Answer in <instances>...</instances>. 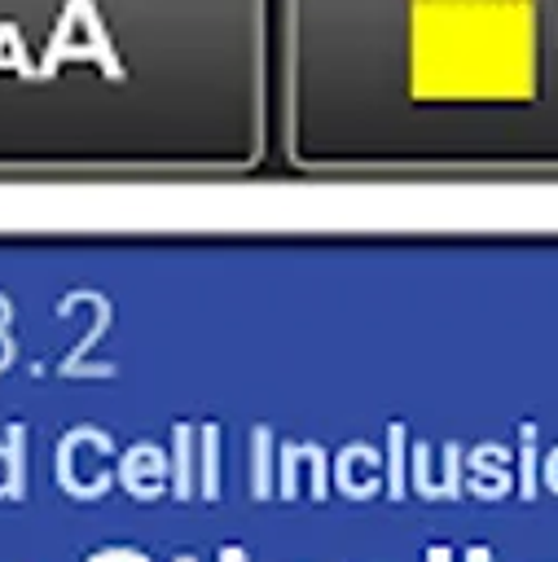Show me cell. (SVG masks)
<instances>
[{"label": "cell", "instance_id": "6da1fadb", "mask_svg": "<svg viewBox=\"0 0 558 562\" xmlns=\"http://www.w3.org/2000/svg\"><path fill=\"white\" fill-rule=\"evenodd\" d=\"M272 140L325 176H558V0H272Z\"/></svg>", "mask_w": 558, "mask_h": 562}, {"label": "cell", "instance_id": "7a4b0ae2", "mask_svg": "<svg viewBox=\"0 0 558 562\" xmlns=\"http://www.w3.org/2000/svg\"><path fill=\"white\" fill-rule=\"evenodd\" d=\"M272 140V0H0V171H242Z\"/></svg>", "mask_w": 558, "mask_h": 562}]
</instances>
